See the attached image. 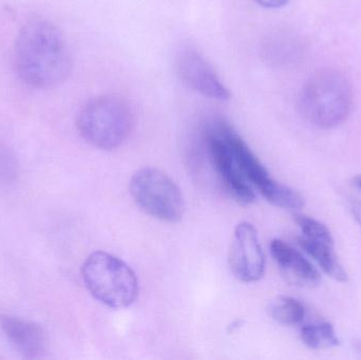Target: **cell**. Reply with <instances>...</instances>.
Here are the masks:
<instances>
[{"label": "cell", "mask_w": 361, "mask_h": 360, "mask_svg": "<svg viewBox=\"0 0 361 360\" xmlns=\"http://www.w3.org/2000/svg\"><path fill=\"white\" fill-rule=\"evenodd\" d=\"M221 129L242 173L252 187H256L269 203L288 211H298L305 205V200L298 192L271 177L264 165L250 150L239 133L222 118Z\"/></svg>", "instance_id": "cell-6"}, {"label": "cell", "mask_w": 361, "mask_h": 360, "mask_svg": "<svg viewBox=\"0 0 361 360\" xmlns=\"http://www.w3.org/2000/svg\"><path fill=\"white\" fill-rule=\"evenodd\" d=\"M354 184H355V185L361 190V175L356 178L355 181H354Z\"/></svg>", "instance_id": "cell-17"}, {"label": "cell", "mask_w": 361, "mask_h": 360, "mask_svg": "<svg viewBox=\"0 0 361 360\" xmlns=\"http://www.w3.org/2000/svg\"><path fill=\"white\" fill-rule=\"evenodd\" d=\"M259 6L267 8H279L286 6L290 0H255Z\"/></svg>", "instance_id": "cell-15"}, {"label": "cell", "mask_w": 361, "mask_h": 360, "mask_svg": "<svg viewBox=\"0 0 361 360\" xmlns=\"http://www.w3.org/2000/svg\"><path fill=\"white\" fill-rule=\"evenodd\" d=\"M76 127L85 141L102 150L125 143L133 127V114L125 99L101 95L87 101L76 116Z\"/></svg>", "instance_id": "cell-3"}, {"label": "cell", "mask_w": 361, "mask_h": 360, "mask_svg": "<svg viewBox=\"0 0 361 360\" xmlns=\"http://www.w3.org/2000/svg\"><path fill=\"white\" fill-rule=\"evenodd\" d=\"M82 276L89 293L114 310L128 308L139 295V281L133 268L106 252H95L87 258Z\"/></svg>", "instance_id": "cell-4"}, {"label": "cell", "mask_w": 361, "mask_h": 360, "mask_svg": "<svg viewBox=\"0 0 361 360\" xmlns=\"http://www.w3.org/2000/svg\"><path fill=\"white\" fill-rule=\"evenodd\" d=\"M130 194L137 206L154 219L175 223L184 215L179 186L160 169L145 167L137 170L130 180Z\"/></svg>", "instance_id": "cell-5"}, {"label": "cell", "mask_w": 361, "mask_h": 360, "mask_svg": "<svg viewBox=\"0 0 361 360\" xmlns=\"http://www.w3.org/2000/svg\"><path fill=\"white\" fill-rule=\"evenodd\" d=\"M14 68L32 88H51L65 82L72 70V57L59 30L40 19L27 23L15 42Z\"/></svg>", "instance_id": "cell-1"}, {"label": "cell", "mask_w": 361, "mask_h": 360, "mask_svg": "<svg viewBox=\"0 0 361 360\" xmlns=\"http://www.w3.org/2000/svg\"><path fill=\"white\" fill-rule=\"evenodd\" d=\"M350 207H351L352 213H353L354 218L357 221L361 230V203L358 201H352Z\"/></svg>", "instance_id": "cell-16"}, {"label": "cell", "mask_w": 361, "mask_h": 360, "mask_svg": "<svg viewBox=\"0 0 361 360\" xmlns=\"http://www.w3.org/2000/svg\"><path fill=\"white\" fill-rule=\"evenodd\" d=\"M353 94L351 85L336 70H324L312 76L299 95V109L314 126L334 128L351 113Z\"/></svg>", "instance_id": "cell-2"}, {"label": "cell", "mask_w": 361, "mask_h": 360, "mask_svg": "<svg viewBox=\"0 0 361 360\" xmlns=\"http://www.w3.org/2000/svg\"><path fill=\"white\" fill-rule=\"evenodd\" d=\"M228 263L233 276L242 283H256L264 275V253L258 232L250 222H241L235 226L229 247Z\"/></svg>", "instance_id": "cell-8"}, {"label": "cell", "mask_w": 361, "mask_h": 360, "mask_svg": "<svg viewBox=\"0 0 361 360\" xmlns=\"http://www.w3.org/2000/svg\"><path fill=\"white\" fill-rule=\"evenodd\" d=\"M271 254L282 275L292 285L313 287L320 283L319 272L300 252L280 239L271 242Z\"/></svg>", "instance_id": "cell-10"}, {"label": "cell", "mask_w": 361, "mask_h": 360, "mask_svg": "<svg viewBox=\"0 0 361 360\" xmlns=\"http://www.w3.org/2000/svg\"><path fill=\"white\" fill-rule=\"evenodd\" d=\"M212 166L229 196L239 204L250 205L256 200L254 187L238 165L221 129V118L209 123L206 131Z\"/></svg>", "instance_id": "cell-7"}, {"label": "cell", "mask_w": 361, "mask_h": 360, "mask_svg": "<svg viewBox=\"0 0 361 360\" xmlns=\"http://www.w3.org/2000/svg\"><path fill=\"white\" fill-rule=\"evenodd\" d=\"M176 63L180 80L191 90L216 101H225L231 99L228 89L195 46L191 44L180 46Z\"/></svg>", "instance_id": "cell-9"}, {"label": "cell", "mask_w": 361, "mask_h": 360, "mask_svg": "<svg viewBox=\"0 0 361 360\" xmlns=\"http://www.w3.org/2000/svg\"><path fill=\"white\" fill-rule=\"evenodd\" d=\"M298 244L328 276L339 283L347 281V272L335 254L334 240H314L301 236Z\"/></svg>", "instance_id": "cell-12"}, {"label": "cell", "mask_w": 361, "mask_h": 360, "mask_svg": "<svg viewBox=\"0 0 361 360\" xmlns=\"http://www.w3.org/2000/svg\"><path fill=\"white\" fill-rule=\"evenodd\" d=\"M2 331L11 344L27 359H37L46 351V334L42 327L12 316L0 317Z\"/></svg>", "instance_id": "cell-11"}, {"label": "cell", "mask_w": 361, "mask_h": 360, "mask_svg": "<svg viewBox=\"0 0 361 360\" xmlns=\"http://www.w3.org/2000/svg\"><path fill=\"white\" fill-rule=\"evenodd\" d=\"M300 337L303 344L312 350H326L339 344L335 328L330 323L305 325L301 329Z\"/></svg>", "instance_id": "cell-13"}, {"label": "cell", "mask_w": 361, "mask_h": 360, "mask_svg": "<svg viewBox=\"0 0 361 360\" xmlns=\"http://www.w3.org/2000/svg\"><path fill=\"white\" fill-rule=\"evenodd\" d=\"M269 314L274 321L286 325L300 323L305 317V308L299 300L279 296L269 304Z\"/></svg>", "instance_id": "cell-14"}]
</instances>
